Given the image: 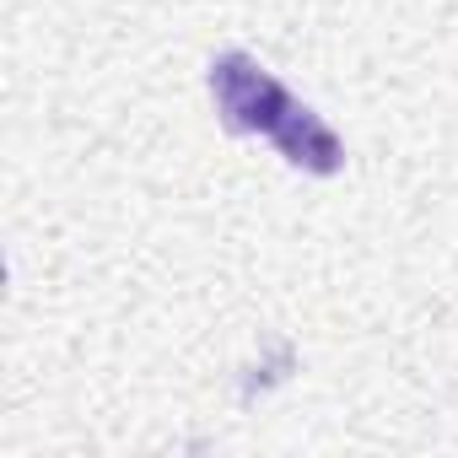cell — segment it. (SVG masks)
Masks as SVG:
<instances>
[{
    "label": "cell",
    "instance_id": "cell-1",
    "mask_svg": "<svg viewBox=\"0 0 458 458\" xmlns=\"http://www.w3.org/2000/svg\"><path fill=\"white\" fill-rule=\"evenodd\" d=\"M210 98L226 130L238 135H270L276 119L297 103L270 71H259V60H249L243 49H226L210 60Z\"/></svg>",
    "mask_w": 458,
    "mask_h": 458
},
{
    "label": "cell",
    "instance_id": "cell-2",
    "mask_svg": "<svg viewBox=\"0 0 458 458\" xmlns=\"http://www.w3.org/2000/svg\"><path fill=\"white\" fill-rule=\"evenodd\" d=\"M270 140L281 146V157L292 162V167H302V173H318V178H329V173H340V162H345V146H340V135L313 114V108H302V103H292L281 119H276V130H270Z\"/></svg>",
    "mask_w": 458,
    "mask_h": 458
}]
</instances>
